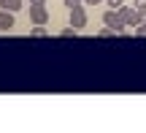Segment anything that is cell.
I'll return each mask as SVG.
<instances>
[{
	"label": "cell",
	"mask_w": 146,
	"mask_h": 133,
	"mask_svg": "<svg viewBox=\"0 0 146 133\" xmlns=\"http://www.w3.org/2000/svg\"><path fill=\"white\" fill-rule=\"evenodd\" d=\"M103 25H108L111 30L119 33V35L125 33V27H127V25H125V19H122V14H119L116 8H108V11L103 14Z\"/></svg>",
	"instance_id": "6da1fadb"
},
{
	"label": "cell",
	"mask_w": 146,
	"mask_h": 133,
	"mask_svg": "<svg viewBox=\"0 0 146 133\" xmlns=\"http://www.w3.org/2000/svg\"><path fill=\"white\" fill-rule=\"evenodd\" d=\"M30 22H33V25H46V22H49L46 3H30Z\"/></svg>",
	"instance_id": "7a4b0ae2"
},
{
	"label": "cell",
	"mask_w": 146,
	"mask_h": 133,
	"mask_svg": "<svg viewBox=\"0 0 146 133\" xmlns=\"http://www.w3.org/2000/svg\"><path fill=\"white\" fill-rule=\"evenodd\" d=\"M122 14V19H125V25L127 27H135V25H141V11L135 8V5H122V8H116Z\"/></svg>",
	"instance_id": "3957f363"
},
{
	"label": "cell",
	"mask_w": 146,
	"mask_h": 133,
	"mask_svg": "<svg viewBox=\"0 0 146 133\" xmlns=\"http://www.w3.org/2000/svg\"><path fill=\"white\" fill-rule=\"evenodd\" d=\"M70 25L76 27V30H81V27H87V8L81 5H73L70 8Z\"/></svg>",
	"instance_id": "277c9868"
},
{
	"label": "cell",
	"mask_w": 146,
	"mask_h": 133,
	"mask_svg": "<svg viewBox=\"0 0 146 133\" xmlns=\"http://www.w3.org/2000/svg\"><path fill=\"white\" fill-rule=\"evenodd\" d=\"M14 25H16V19H14V11H5V8H0V33H8V30H14Z\"/></svg>",
	"instance_id": "5b68a950"
},
{
	"label": "cell",
	"mask_w": 146,
	"mask_h": 133,
	"mask_svg": "<svg viewBox=\"0 0 146 133\" xmlns=\"http://www.w3.org/2000/svg\"><path fill=\"white\" fill-rule=\"evenodd\" d=\"M0 8H5V11H22V0H0Z\"/></svg>",
	"instance_id": "8992f818"
},
{
	"label": "cell",
	"mask_w": 146,
	"mask_h": 133,
	"mask_svg": "<svg viewBox=\"0 0 146 133\" xmlns=\"http://www.w3.org/2000/svg\"><path fill=\"white\" fill-rule=\"evenodd\" d=\"M30 35H33V38H46V27H43V25H35V27L30 30Z\"/></svg>",
	"instance_id": "52a82bcc"
},
{
	"label": "cell",
	"mask_w": 146,
	"mask_h": 133,
	"mask_svg": "<svg viewBox=\"0 0 146 133\" xmlns=\"http://www.w3.org/2000/svg\"><path fill=\"white\" fill-rule=\"evenodd\" d=\"M76 33H78V30L70 25V27H65V30H60V38H76Z\"/></svg>",
	"instance_id": "ba28073f"
},
{
	"label": "cell",
	"mask_w": 146,
	"mask_h": 133,
	"mask_svg": "<svg viewBox=\"0 0 146 133\" xmlns=\"http://www.w3.org/2000/svg\"><path fill=\"white\" fill-rule=\"evenodd\" d=\"M135 35H138V38H146V22L135 25Z\"/></svg>",
	"instance_id": "9c48e42d"
},
{
	"label": "cell",
	"mask_w": 146,
	"mask_h": 133,
	"mask_svg": "<svg viewBox=\"0 0 146 133\" xmlns=\"http://www.w3.org/2000/svg\"><path fill=\"white\" fill-rule=\"evenodd\" d=\"M98 35H100V38H111V35H116V33H114V30H111V27H108V25H106V27H103V30H100V33H98Z\"/></svg>",
	"instance_id": "30bf717a"
},
{
	"label": "cell",
	"mask_w": 146,
	"mask_h": 133,
	"mask_svg": "<svg viewBox=\"0 0 146 133\" xmlns=\"http://www.w3.org/2000/svg\"><path fill=\"white\" fill-rule=\"evenodd\" d=\"M106 3H108V8H122L125 0H106Z\"/></svg>",
	"instance_id": "8fae6325"
},
{
	"label": "cell",
	"mask_w": 146,
	"mask_h": 133,
	"mask_svg": "<svg viewBox=\"0 0 146 133\" xmlns=\"http://www.w3.org/2000/svg\"><path fill=\"white\" fill-rule=\"evenodd\" d=\"M62 3H65V5H68V11H70V8H73V5H81V3H84V0H62Z\"/></svg>",
	"instance_id": "7c38bea8"
},
{
	"label": "cell",
	"mask_w": 146,
	"mask_h": 133,
	"mask_svg": "<svg viewBox=\"0 0 146 133\" xmlns=\"http://www.w3.org/2000/svg\"><path fill=\"white\" fill-rule=\"evenodd\" d=\"M133 5H135L138 11H143V8H146V0H133Z\"/></svg>",
	"instance_id": "4fadbf2b"
},
{
	"label": "cell",
	"mask_w": 146,
	"mask_h": 133,
	"mask_svg": "<svg viewBox=\"0 0 146 133\" xmlns=\"http://www.w3.org/2000/svg\"><path fill=\"white\" fill-rule=\"evenodd\" d=\"M103 0H84V5H100Z\"/></svg>",
	"instance_id": "5bb4252c"
},
{
	"label": "cell",
	"mask_w": 146,
	"mask_h": 133,
	"mask_svg": "<svg viewBox=\"0 0 146 133\" xmlns=\"http://www.w3.org/2000/svg\"><path fill=\"white\" fill-rule=\"evenodd\" d=\"M141 22H146V8H143V11H141Z\"/></svg>",
	"instance_id": "9a60e30c"
},
{
	"label": "cell",
	"mask_w": 146,
	"mask_h": 133,
	"mask_svg": "<svg viewBox=\"0 0 146 133\" xmlns=\"http://www.w3.org/2000/svg\"><path fill=\"white\" fill-rule=\"evenodd\" d=\"M30 3H46V0H30Z\"/></svg>",
	"instance_id": "2e32d148"
}]
</instances>
